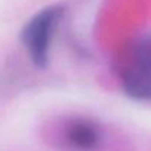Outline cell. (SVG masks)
Listing matches in <instances>:
<instances>
[{
    "label": "cell",
    "instance_id": "7a4b0ae2",
    "mask_svg": "<svg viewBox=\"0 0 151 151\" xmlns=\"http://www.w3.org/2000/svg\"><path fill=\"white\" fill-rule=\"evenodd\" d=\"M123 91L135 100H151V46L139 49L135 62L122 76Z\"/></svg>",
    "mask_w": 151,
    "mask_h": 151
},
{
    "label": "cell",
    "instance_id": "6da1fadb",
    "mask_svg": "<svg viewBox=\"0 0 151 151\" xmlns=\"http://www.w3.org/2000/svg\"><path fill=\"white\" fill-rule=\"evenodd\" d=\"M62 13V6H49L35 13L22 29L21 41L37 68H44L47 65L51 37Z\"/></svg>",
    "mask_w": 151,
    "mask_h": 151
},
{
    "label": "cell",
    "instance_id": "3957f363",
    "mask_svg": "<svg viewBox=\"0 0 151 151\" xmlns=\"http://www.w3.org/2000/svg\"><path fill=\"white\" fill-rule=\"evenodd\" d=\"M103 132L90 120H72L63 128V142L73 151H96L101 145Z\"/></svg>",
    "mask_w": 151,
    "mask_h": 151
}]
</instances>
